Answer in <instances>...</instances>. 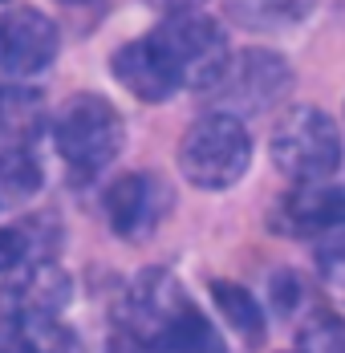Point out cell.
<instances>
[{"label": "cell", "instance_id": "obj_1", "mask_svg": "<svg viewBox=\"0 0 345 353\" xmlns=\"http://www.w3.org/2000/svg\"><path fill=\"white\" fill-rule=\"evenodd\" d=\"M122 333L146 353H228L215 325L195 309L187 288L167 268H142L122 305Z\"/></svg>", "mask_w": 345, "mask_h": 353}, {"label": "cell", "instance_id": "obj_2", "mask_svg": "<svg viewBox=\"0 0 345 353\" xmlns=\"http://www.w3.org/2000/svg\"><path fill=\"white\" fill-rule=\"evenodd\" d=\"M252 163V139L244 122L228 114H204L187 126L179 142V171L191 187L204 191H228L236 187Z\"/></svg>", "mask_w": 345, "mask_h": 353}, {"label": "cell", "instance_id": "obj_3", "mask_svg": "<svg viewBox=\"0 0 345 353\" xmlns=\"http://www.w3.org/2000/svg\"><path fill=\"white\" fill-rule=\"evenodd\" d=\"M122 139H126L122 114L98 94H73L53 118L57 154L77 175H98L102 167H110L122 150Z\"/></svg>", "mask_w": 345, "mask_h": 353}, {"label": "cell", "instance_id": "obj_4", "mask_svg": "<svg viewBox=\"0 0 345 353\" xmlns=\"http://www.w3.org/2000/svg\"><path fill=\"white\" fill-rule=\"evenodd\" d=\"M150 37L163 49L179 90L207 94L219 81V73L228 70V61H232L224 25L215 17H207V12H175V17H163V25Z\"/></svg>", "mask_w": 345, "mask_h": 353}, {"label": "cell", "instance_id": "obj_5", "mask_svg": "<svg viewBox=\"0 0 345 353\" xmlns=\"http://www.w3.org/2000/svg\"><path fill=\"white\" fill-rule=\"evenodd\" d=\"M288 94H293V65L273 49H244V53H232L228 70L219 73V81L204 98L211 114H228L244 122L252 114L276 110Z\"/></svg>", "mask_w": 345, "mask_h": 353}, {"label": "cell", "instance_id": "obj_6", "mask_svg": "<svg viewBox=\"0 0 345 353\" xmlns=\"http://www.w3.org/2000/svg\"><path fill=\"white\" fill-rule=\"evenodd\" d=\"M273 163L297 183H325L342 163L337 122L317 106H293L276 118L268 139Z\"/></svg>", "mask_w": 345, "mask_h": 353}, {"label": "cell", "instance_id": "obj_7", "mask_svg": "<svg viewBox=\"0 0 345 353\" xmlns=\"http://www.w3.org/2000/svg\"><path fill=\"white\" fill-rule=\"evenodd\" d=\"M57 25L37 8H8L0 12V85L29 81L57 57Z\"/></svg>", "mask_w": 345, "mask_h": 353}, {"label": "cell", "instance_id": "obj_8", "mask_svg": "<svg viewBox=\"0 0 345 353\" xmlns=\"http://www.w3.org/2000/svg\"><path fill=\"white\" fill-rule=\"evenodd\" d=\"M73 281L57 260H37L12 268L0 284V317L8 321H57L66 313Z\"/></svg>", "mask_w": 345, "mask_h": 353}, {"label": "cell", "instance_id": "obj_9", "mask_svg": "<svg viewBox=\"0 0 345 353\" xmlns=\"http://www.w3.org/2000/svg\"><path fill=\"white\" fill-rule=\"evenodd\" d=\"M171 187L155 171H135V175H122L106 187V219L114 228V236L142 244L171 212Z\"/></svg>", "mask_w": 345, "mask_h": 353}, {"label": "cell", "instance_id": "obj_10", "mask_svg": "<svg viewBox=\"0 0 345 353\" xmlns=\"http://www.w3.org/2000/svg\"><path fill=\"white\" fill-rule=\"evenodd\" d=\"M276 228H284L288 236H325L345 228V183H301L280 199Z\"/></svg>", "mask_w": 345, "mask_h": 353}, {"label": "cell", "instance_id": "obj_11", "mask_svg": "<svg viewBox=\"0 0 345 353\" xmlns=\"http://www.w3.org/2000/svg\"><path fill=\"white\" fill-rule=\"evenodd\" d=\"M110 70H114V77L135 94L138 102H167L175 90H179L171 65H167L163 49L155 45L150 33L126 41V45L110 57Z\"/></svg>", "mask_w": 345, "mask_h": 353}, {"label": "cell", "instance_id": "obj_12", "mask_svg": "<svg viewBox=\"0 0 345 353\" xmlns=\"http://www.w3.org/2000/svg\"><path fill=\"white\" fill-rule=\"evenodd\" d=\"M41 163L33 146L21 139H0V212L4 208H25L41 191Z\"/></svg>", "mask_w": 345, "mask_h": 353}, {"label": "cell", "instance_id": "obj_13", "mask_svg": "<svg viewBox=\"0 0 345 353\" xmlns=\"http://www.w3.org/2000/svg\"><path fill=\"white\" fill-rule=\"evenodd\" d=\"M317 0H232V21L248 33H284L301 25Z\"/></svg>", "mask_w": 345, "mask_h": 353}, {"label": "cell", "instance_id": "obj_14", "mask_svg": "<svg viewBox=\"0 0 345 353\" xmlns=\"http://www.w3.org/2000/svg\"><path fill=\"white\" fill-rule=\"evenodd\" d=\"M211 301L219 305V313L224 321L240 333L248 345H256V341H264V309H260V301L236 281H211Z\"/></svg>", "mask_w": 345, "mask_h": 353}, {"label": "cell", "instance_id": "obj_15", "mask_svg": "<svg viewBox=\"0 0 345 353\" xmlns=\"http://www.w3.org/2000/svg\"><path fill=\"white\" fill-rule=\"evenodd\" d=\"M301 353H345V321L317 317L301 333Z\"/></svg>", "mask_w": 345, "mask_h": 353}, {"label": "cell", "instance_id": "obj_16", "mask_svg": "<svg viewBox=\"0 0 345 353\" xmlns=\"http://www.w3.org/2000/svg\"><path fill=\"white\" fill-rule=\"evenodd\" d=\"M0 353H45L41 333L33 321H8L0 317Z\"/></svg>", "mask_w": 345, "mask_h": 353}, {"label": "cell", "instance_id": "obj_17", "mask_svg": "<svg viewBox=\"0 0 345 353\" xmlns=\"http://www.w3.org/2000/svg\"><path fill=\"white\" fill-rule=\"evenodd\" d=\"M21 264H33V248H29V236L21 223L12 228H0V276H8L12 268Z\"/></svg>", "mask_w": 345, "mask_h": 353}, {"label": "cell", "instance_id": "obj_18", "mask_svg": "<svg viewBox=\"0 0 345 353\" xmlns=\"http://www.w3.org/2000/svg\"><path fill=\"white\" fill-rule=\"evenodd\" d=\"M317 268H321V276L333 288H345V232L342 236H329L325 244L317 248Z\"/></svg>", "mask_w": 345, "mask_h": 353}, {"label": "cell", "instance_id": "obj_19", "mask_svg": "<svg viewBox=\"0 0 345 353\" xmlns=\"http://www.w3.org/2000/svg\"><path fill=\"white\" fill-rule=\"evenodd\" d=\"M297 296H301V281L293 272H276L273 276V301L280 313H293L297 309Z\"/></svg>", "mask_w": 345, "mask_h": 353}, {"label": "cell", "instance_id": "obj_20", "mask_svg": "<svg viewBox=\"0 0 345 353\" xmlns=\"http://www.w3.org/2000/svg\"><path fill=\"white\" fill-rule=\"evenodd\" d=\"M150 8H159V12H167V17H175V12H195L204 0H146Z\"/></svg>", "mask_w": 345, "mask_h": 353}, {"label": "cell", "instance_id": "obj_21", "mask_svg": "<svg viewBox=\"0 0 345 353\" xmlns=\"http://www.w3.org/2000/svg\"><path fill=\"white\" fill-rule=\"evenodd\" d=\"M110 353H146V350L138 345L135 337H126V333L118 329V333H114V341H110Z\"/></svg>", "mask_w": 345, "mask_h": 353}, {"label": "cell", "instance_id": "obj_22", "mask_svg": "<svg viewBox=\"0 0 345 353\" xmlns=\"http://www.w3.org/2000/svg\"><path fill=\"white\" fill-rule=\"evenodd\" d=\"M4 126H8V90L0 85V134H4Z\"/></svg>", "mask_w": 345, "mask_h": 353}, {"label": "cell", "instance_id": "obj_23", "mask_svg": "<svg viewBox=\"0 0 345 353\" xmlns=\"http://www.w3.org/2000/svg\"><path fill=\"white\" fill-rule=\"evenodd\" d=\"M61 4H86V0H61Z\"/></svg>", "mask_w": 345, "mask_h": 353}]
</instances>
